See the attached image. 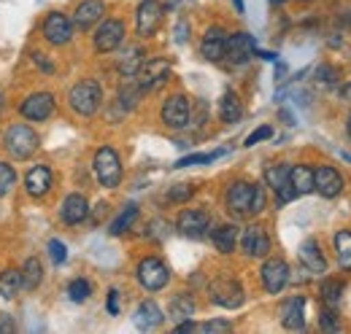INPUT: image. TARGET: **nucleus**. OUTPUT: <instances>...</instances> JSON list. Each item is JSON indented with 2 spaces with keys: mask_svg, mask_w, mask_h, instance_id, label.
Wrapping results in <instances>:
<instances>
[{
  "mask_svg": "<svg viewBox=\"0 0 351 334\" xmlns=\"http://www.w3.org/2000/svg\"><path fill=\"white\" fill-rule=\"evenodd\" d=\"M232 324L230 321H206V324H197V332H230Z\"/></svg>",
  "mask_w": 351,
  "mask_h": 334,
  "instance_id": "43",
  "label": "nucleus"
},
{
  "mask_svg": "<svg viewBox=\"0 0 351 334\" xmlns=\"http://www.w3.org/2000/svg\"><path fill=\"white\" fill-rule=\"evenodd\" d=\"M41 36L51 46H65L73 38V25H71V19L65 14L51 11V14H46L44 22H41Z\"/></svg>",
  "mask_w": 351,
  "mask_h": 334,
  "instance_id": "11",
  "label": "nucleus"
},
{
  "mask_svg": "<svg viewBox=\"0 0 351 334\" xmlns=\"http://www.w3.org/2000/svg\"><path fill=\"white\" fill-rule=\"evenodd\" d=\"M106 310H108V316H119V292H117V289L108 292V305H106Z\"/></svg>",
  "mask_w": 351,
  "mask_h": 334,
  "instance_id": "46",
  "label": "nucleus"
},
{
  "mask_svg": "<svg viewBox=\"0 0 351 334\" xmlns=\"http://www.w3.org/2000/svg\"><path fill=\"white\" fill-rule=\"evenodd\" d=\"M270 3H273V5H281V3H284V0H270Z\"/></svg>",
  "mask_w": 351,
  "mask_h": 334,
  "instance_id": "53",
  "label": "nucleus"
},
{
  "mask_svg": "<svg viewBox=\"0 0 351 334\" xmlns=\"http://www.w3.org/2000/svg\"><path fill=\"white\" fill-rule=\"evenodd\" d=\"M33 62H36L44 73H54V62H49V60H46V54H41V51H36V54H33Z\"/></svg>",
  "mask_w": 351,
  "mask_h": 334,
  "instance_id": "47",
  "label": "nucleus"
},
{
  "mask_svg": "<svg viewBox=\"0 0 351 334\" xmlns=\"http://www.w3.org/2000/svg\"><path fill=\"white\" fill-rule=\"evenodd\" d=\"M162 16H165V8L160 0H143L135 11V30L141 38H152L160 25H162Z\"/></svg>",
  "mask_w": 351,
  "mask_h": 334,
  "instance_id": "7",
  "label": "nucleus"
},
{
  "mask_svg": "<svg viewBox=\"0 0 351 334\" xmlns=\"http://www.w3.org/2000/svg\"><path fill=\"white\" fill-rule=\"evenodd\" d=\"M224 46H227V30L219 27V25H214V27H208L206 36H203L200 54H203V60H208V62H221V60H224Z\"/></svg>",
  "mask_w": 351,
  "mask_h": 334,
  "instance_id": "19",
  "label": "nucleus"
},
{
  "mask_svg": "<svg viewBox=\"0 0 351 334\" xmlns=\"http://www.w3.org/2000/svg\"><path fill=\"white\" fill-rule=\"evenodd\" d=\"M341 97H343V100H349V103H351V84H346V86H341Z\"/></svg>",
  "mask_w": 351,
  "mask_h": 334,
  "instance_id": "51",
  "label": "nucleus"
},
{
  "mask_svg": "<svg viewBox=\"0 0 351 334\" xmlns=\"http://www.w3.org/2000/svg\"><path fill=\"white\" fill-rule=\"evenodd\" d=\"M208 294H211V302L224 307V310H235V307H241L243 299H246L243 286H241L238 281H232V278H217V281L208 286Z\"/></svg>",
  "mask_w": 351,
  "mask_h": 334,
  "instance_id": "6",
  "label": "nucleus"
},
{
  "mask_svg": "<svg viewBox=\"0 0 351 334\" xmlns=\"http://www.w3.org/2000/svg\"><path fill=\"white\" fill-rule=\"evenodd\" d=\"M211 243L219 253H232L235 246H238V227L235 224H219L211 232Z\"/></svg>",
  "mask_w": 351,
  "mask_h": 334,
  "instance_id": "27",
  "label": "nucleus"
},
{
  "mask_svg": "<svg viewBox=\"0 0 351 334\" xmlns=\"http://www.w3.org/2000/svg\"><path fill=\"white\" fill-rule=\"evenodd\" d=\"M41 146V138L36 129L27 125H11L3 132V149L14 157V159H30Z\"/></svg>",
  "mask_w": 351,
  "mask_h": 334,
  "instance_id": "2",
  "label": "nucleus"
},
{
  "mask_svg": "<svg viewBox=\"0 0 351 334\" xmlns=\"http://www.w3.org/2000/svg\"><path fill=\"white\" fill-rule=\"evenodd\" d=\"M289 170H292L289 165H270L265 170V181H267V186L276 192V197H278L281 205L298 200V192H295V186H292V181H289Z\"/></svg>",
  "mask_w": 351,
  "mask_h": 334,
  "instance_id": "12",
  "label": "nucleus"
},
{
  "mask_svg": "<svg viewBox=\"0 0 351 334\" xmlns=\"http://www.w3.org/2000/svg\"><path fill=\"white\" fill-rule=\"evenodd\" d=\"M135 79L141 84V89H146V92H152V89H160L162 84H168L171 79V62L168 60H149V62H143L141 65V70L135 73Z\"/></svg>",
  "mask_w": 351,
  "mask_h": 334,
  "instance_id": "14",
  "label": "nucleus"
},
{
  "mask_svg": "<svg viewBox=\"0 0 351 334\" xmlns=\"http://www.w3.org/2000/svg\"><path fill=\"white\" fill-rule=\"evenodd\" d=\"M41 278H44V267H41L38 256L25 259V264H22V286H25L27 292H33V289H38Z\"/></svg>",
  "mask_w": 351,
  "mask_h": 334,
  "instance_id": "31",
  "label": "nucleus"
},
{
  "mask_svg": "<svg viewBox=\"0 0 351 334\" xmlns=\"http://www.w3.org/2000/svg\"><path fill=\"white\" fill-rule=\"evenodd\" d=\"M281 324L289 332L306 329V296H289L281 305Z\"/></svg>",
  "mask_w": 351,
  "mask_h": 334,
  "instance_id": "18",
  "label": "nucleus"
},
{
  "mask_svg": "<svg viewBox=\"0 0 351 334\" xmlns=\"http://www.w3.org/2000/svg\"><path fill=\"white\" fill-rule=\"evenodd\" d=\"M192 194H195V189L189 183H176V186H171V192H168V200L171 203H186Z\"/></svg>",
  "mask_w": 351,
  "mask_h": 334,
  "instance_id": "40",
  "label": "nucleus"
},
{
  "mask_svg": "<svg viewBox=\"0 0 351 334\" xmlns=\"http://www.w3.org/2000/svg\"><path fill=\"white\" fill-rule=\"evenodd\" d=\"M224 151H211V154H192V157H184V159H178L176 167H189V165H208V162H214V159H219Z\"/></svg>",
  "mask_w": 351,
  "mask_h": 334,
  "instance_id": "39",
  "label": "nucleus"
},
{
  "mask_svg": "<svg viewBox=\"0 0 351 334\" xmlns=\"http://www.w3.org/2000/svg\"><path fill=\"white\" fill-rule=\"evenodd\" d=\"M16 183V170L8 162H0V197H5Z\"/></svg>",
  "mask_w": 351,
  "mask_h": 334,
  "instance_id": "37",
  "label": "nucleus"
},
{
  "mask_svg": "<svg viewBox=\"0 0 351 334\" xmlns=\"http://www.w3.org/2000/svg\"><path fill=\"white\" fill-rule=\"evenodd\" d=\"M260 275H263L265 292H267V294H281V292H284V286L289 283V264H287L284 259L273 256V259H267V261L263 264Z\"/></svg>",
  "mask_w": 351,
  "mask_h": 334,
  "instance_id": "15",
  "label": "nucleus"
},
{
  "mask_svg": "<svg viewBox=\"0 0 351 334\" xmlns=\"http://www.w3.org/2000/svg\"><path fill=\"white\" fill-rule=\"evenodd\" d=\"M227 210L235 218H246V216H257L265 210V189L260 183H249V181H235L230 183L227 194H224Z\"/></svg>",
  "mask_w": 351,
  "mask_h": 334,
  "instance_id": "1",
  "label": "nucleus"
},
{
  "mask_svg": "<svg viewBox=\"0 0 351 334\" xmlns=\"http://www.w3.org/2000/svg\"><path fill=\"white\" fill-rule=\"evenodd\" d=\"M135 275H138V283H141L146 292H160V289H165L168 281H171V270H168V264H165L162 259H157V256H146V259H141Z\"/></svg>",
  "mask_w": 351,
  "mask_h": 334,
  "instance_id": "5",
  "label": "nucleus"
},
{
  "mask_svg": "<svg viewBox=\"0 0 351 334\" xmlns=\"http://www.w3.org/2000/svg\"><path fill=\"white\" fill-rule=\"evenodd\" d=\"M22 289H25L22 286V270H14V267L0 270V296L3 299H14Z\"/></svg>",
  "mask_w": 351,
  "mask_h": 334,
  "instance_id": "28",
  "label": "nucleus"
},
{
  "mask_svg": "<svg viewBox=\"0 0 351 334\" xmlns=\"http://www.w3.org/2000/svg\"><path fill=\"white\" fill-rule=\"evenodd\" d=\"M186 38H189V25L186 22H178L176 25V43H186Z\"/></svg>",
  "mask_w": 351,
  "mask_h": 334,
  "instance_id": "48",
  "label": "nucleus"
},
{
  "mask_svg": "<svg viewBox=\"0 0 351 334\" xmlns=\"http://www.w3.org/2000/svg\"><path fill=\"white\" fill-rule=\"evenodd\" d=\"M235 8H238V14H243V0H235Z\"/></svg>",
  "mask_w": 351,
  "mask_h": 334,
  "instance_id": "52",
  "label": "nucleus"
},
{
  "mask_svg": "<svg viewBox=\"0 0 351 334\" xmlns=\"http://www.w3.org/2000/svg\"><path fill=\"white\" fill-rule=\"evenodd\" d=\"M319 292H322V302H324L327 307H338V305H341L343 286H341L338 281H330V278H327V281L322 283V289H319Z\"/></svg>",
  "mask_w": 351,
  "mask_h": 334,
  "instance_id": "35",
  "label": "nucleus"
},
{
  "mask_svg": "<svg viewBox=\"0 0 351 334\" xmlns=\"http://www.w3.org/2000/svg\"><path fill=\"white\" fill-rule=\"evenodd\" d=\"M92 167H95V175H97L100 186L117 189L122 183V159H119V154L111 146L97 149V154L92 159Z\"/></svg>",
  "mask_w": 351,
  "mask_h": 334,
  "instance_id": "4",
  "label": "nucleus"
},
{
  "mask_svg": "<svg viewBox=\"0 0 351 334\" xmlns=\"http://www.w3.org/2000/svg\"><path fill=\"white\" fill-rule=\"evenodd\" d=\"M0 332H14V321L3 316V318H0Z\"/></svg>",
  "mask_w": 351,
  "mask_h": 334,
  "instance_id": "49",
  "label": "nucleus"
},
{
  "mask_svg": "<svg viewBox=\"0 0 351 334\" xmlns=\"http://www.w3.org/2000/svg\"><path fill=\"white\" fill-rule=\"evenodd\" d=\"M135 218H138V205H135V203H130L128 208L122 210V213H119V216L111 221V229H108V232H111V235H125L132 224H135Z\"/></svg>",
  "mask_w": 351,
  "mask_h": 334,
  "instance_id": "33",
  "label": "nucleus"
},
{
  "mask_svg": "<svg viewBox=\"0 0 351 334\" xmlns=\"http://www.w3.org/2000/svg\"><path fill=\"white\" fill-rule=\"evenodd\" d=\"M54 94H49V92H36V94H27L25 100H22V105H19V114H22V119H27V122H46L51 114H54Z\"/></svg>",
  "mask_w": 351,
  "mask_h": 334,
  "instance_id": "13",
  "label": "nucleus"
},
{
  "mask_svg": "<svg viewBox=\"0 0 351 334\" xmlns=\"http://www.w3.org/2000/svg\"><path fill=\"white\" fill-rule=\"evenodd\" d=\"M68 103L79 116H95L100 103H103V86L95 79H84V81L73 84L68 92Z\"/></svg>",
  "mask_w": 351,
  "mask_h": 334,
  "instance_id": "3",
  "label": "nucleus"
},
{
  "mask_svg": "<svg viewBox=\"0 0 351 334\" xmlns=\"http://www.w3.org/2000/svg\"><path fill=\"white\" fill-rule=\"evenodd\" d=\"M349 132H351V122H349Z\"/></svg>",
  "mask_w": 351,
  "mask_h": 334,
  "instance_id": "55",
  "label": "nucleus"
},
{
  "mask_svg": "<svg viewBox=\"0 0 351 334\" xmlns=\"http://www.w3.org/2000/svg\"><path fill=\"white\" fill-rule=\"evenodd\" d=\"M89 294H92V286H89V281H84V278H76V281L68 283V296L73 302H87Z\"/></svg>",
  "mask_w": 351,
  "mask_h": 334,
  "instance_id": "36",
  "label": "nucleus"
},
{
  "mask_svg": "<svg viewBox=\"0 0 351 334\" xmlns=\"http://www.w3.org/2000/svg\"><path fill=\"white\" fill-rule=\"evenodd\" d=\"M335 253H338V261L343 270H351V232L341 229L335 235Z\"/></svg>",
  "mask_w": 351,
  "mask_h": 334,
  "instance_id": "34",
  "label": "nucleus"
},
{
  "mask_svg": "<svg viewBox=\"0 0 351 334\" xmlns=\"http://www.w3.org/2000/svg\"><path fill=\"white\" fill-rule=\"evenodd\" d=\"M125 36H128V30H125V22L122 19H106L95 30L92 43H95V49L100 54H108V51H114V49H119L125 43Z\"/></svg>",
  "mask_w": 351,
  "mask_h": 334,
  "instance_id": "9",
  "label": "nucleus"
},
{
  "mask_svg": "<svg viewBox=\"0 0 351 334\" xmlns=\"http://www.w3.org/2000/svg\"><path fill=\"white\" fill-rule=\"evenodd\" d=\"M313 183H316V192L322 197H327V200H332V197H338L343 192V178H341V172L335 167L313 170Z\"/></svg>",
  "mask_w": 351,
  "mask_h": 334,
  "instance_id": "20",
  "label": "nucleus"
},
{
  "mask_svg": "<svg viewBox=\"0 0 351 334\" xmlns=\"http://www.w3.org/2000/svg\"><path fill=\"white\" fill-rule=\"evenodd\" d=\"M267 138H273V127H267V125L257 127V129H254V132L246 138V143H243V146H249V149H252V146H257L260 140H267Z\"/></svg>",
  "mask_w": 351,
  "mask_h": 334,
  "instance_id": "42",
  "label": "nucleus"
},
{
  "mask_svg": "<svg viewBox=\"0 0 351 334\" xmlns=\"http://www.w3.org/2000/svg\"><path fill=\"white\" fill-rule=\"evenodd\" d=\"M257 54H260L263 60H270V62H276V60H278V54H273V51H257Z\"/></svg>",
  "mask_w": 351,
  "mask_h": 334,
  "instance_id": "50",
  "label": "nucleus"
},
{
  "mask_svg": "<svg viewBox=\"0 0 351 334\" xmlns=\"http://www.w3.org/2000/svg\"><path fill=\"white\" fill-rule=\"evenodd\" d=\"M141 65H143V49L141 46H130L125 54H122V60H119V73L122 76H128V79H132L138 70H141Z\"/></svg>",
  "mask_w": 351,
  "mask_h": 334,
  "instance_id": "32",
  "label": "nucleus"
},
{
  "mask_svg": "<svg viewBox=\"0 0 351 334\" xmlns=\"http://www.w3.org/2000/svg\"><path fill=\"white\" fill-rule=\"evenodd\" d=\"M0 111H3V92H0Z\"/></svg>",
  "mask_w": 351,
  "mask_h": 334,
  "instance_id": "54",
  "label": "nucleus"
},
{
  "mask_svg": "<svg viewBox=\"0 0 351 334\" xmlns=\"http://www.w3.org/2000/svg\"><path fill=\"white\" fill-rule=\"evenodd\" d=\"M168 313H171V318L173 321H189L192 316H195V299H192V294H176L173 299H171V305H168Z\"/></svg>",
  "mask_w": 351,
  "mask_h": 334,
  "instance_id": "29",
  "label": "nucleus"
},
{
  "mask_svg": "<svg viewBox=\"0 0 351 334\" xmlns=\"http://www.w3.org/2000/svg\"><path fill=\"white\" fill-rule=\"evenodd\" d=\"M103 14H106V3L103 0H84L73 11V27L76 30H89L95 22L103 19Z\"/></svg>",
  "mask_w": 351,
  "mask_h": 334,
  "instance_id": "22",
  "label": "nucleus"
},
{
  "mask_svg": "<svg viewBox=\"0 0 351 334\" xmlns=\"http://www.w3.org/2000/svg\"><path fill=\"white\" fill-rule=\"evenodd\" d=\"M176 229L184 235V237H192V240H200V237H206L208 235V229H211V218H208V213L200 208H186L178 213V218H176Z\"/></svg>",
  "mask_w": 351,
  "mask_h": 334,
  "instance_id": "8",
  "label": "nucleus"
},
{
  "mask_svg": "<svg viewBox=\"0 0 351 334\" xmlns=\"http://www.w3.org/2000/svg\"><path fill=\"white\" fill-rule=\"evenodd\" d=\"M316 79L322 84H332L338 79V73H335L332 68H327V65H319V68H316Z\"/></svg>",
  "mask_w": 351,
  "mask_h": 334,
  "instance_id": "45",
  "label": "nucleus"
},
{
  "mask_svg": "<svg viewBox=\"0 0 351 334\" xmlns=\"http://www.w3.org/2000/svg\"><path fill=\"white\" fill-rule=\"evenodd\" d=\"M257 46H254V38L249 33H232L227 36V46H224V60L230 65H243L249 62V57H254Z\"/></svg>",
  "mask_w": 351,
  "mask_h": 334,
  "instance_id": "16",
  "label": "nucleus"
},
{
  "mask_svg": "<svg viewBox=\"0 0 351 334\" xmlns=\"http://www.w3.org/2000/svg\"><path fill=\"white\" fill-rule=\"evenodd\" d=\"M241 248H243L246 256L263 259V256H267V250H270V237H267V232H265L263 227L252 224V227H246L243 235H241Z\"/></svg>",
  "mask_w": 351,
  "mask_h": 334,
  "instance_id": "17",
  "label": "nucleus"
},
{
  "mask_svg": "<svg viewBox=\"0 0 351 334\" xmlns=\"http://www.w3.org/2000/svg\"><path fill=\"white\" fill-rule=\"evenodd\" d=\"M135 326L138 329H146V332H152V329H157V326H162V321H165V313H162V307L154 302V299H146V302H141L138 307H135Z\"/></svg>",
  "mask_w": 351,
  "mask_h": 334,
  "instance_id": "23",
  "label": "nucleus"
},
{
  "mask_svg": "<svg viewBox=\"0 0 351 334\" xmlns=\"http://www.w3.org/2000/svg\"><path fill=\"white\" fill-rule=\"evenodd\" d=\"M141 84H128V86H122V92H119V100H122V105L130 111V108H135L138 105V97H141Z\"/></svg>",
  "mask_w": 351,
  "mask_h": 334,
  "instance_id": "38",
  "label": "nucleus"
},
{
  "mask_svg": "<svg viewBox=\"0 0 351 334\" xmlns=\"http://www.w3.org/2000/svg\"><path fill=\"white\" fill-rule=\"evenodd\" d=\"M289 181H292V186H295V192H298V197L300 194H311V192H316V183H313V170L306 165H295L289 170Z\"/></svg>",
  "mask_w": 351,
  "mask_h": 334,
  "instance_id": "30",
  "label": "nucleus"
},
{
  "mask_svg": "<svg viewBox=\"0 0 351 334\" xmlns=\"http://www.w3.org/2000/svg\"><path fill=\"white\" fill-rule=\"evenodd\" d=\"M298 256H300V261H303V267H306L308 272H313V275L327 272V261H324L322 248H319L316 240H306V243L300 246V250H298Z\"/></svg>",
  "mask_w": 351,
  "mask_h": 334,
  "instance_id": "25",
  "label": "nucleus"
},
{
  "mask_svg": "<svg viewBox=\"0 0 351 334\" xmlns=\"http://www.w3.org/2000/svg\"><path fill=\"white\" fill-rule=\"evenodd\" d=\"M322 326H324V329H330V332H332V329H338V321H335V307H327V305H324V313H322Z\"/></svg>",
  "mask_w": 351,
  "mask_h": 334,
  "instance_id": "44",
  "label": "nucleus"
},
{
  "mask_svg": "<svg viewBox=\"0 0 351 334\" xmlns=\"http://www.w3.org/2000/svg\"><path fill=\"white\" fill-rule=\"evenodd\" d=\"M87 213H89V203L84 194H68V197L62 200V205H60V218H62L68 227L82 224V221L87 218Z\"/></svg>",
  "mask_w": 351,
  "mask_h": 334,
  "instance_id": "24",
  "label": "nucleus"
},
{
  "mask_svg": "<svg viewBox=\"0 0 351 334\" xmlns=\"http://www.w3.org/2000/svg\"><path fill=\"white\" fill-rule=\"evenodd\" d=\"M192 122V105L186 100V94H171L162 103V125L171 129H184Z\"/></svg>",
  "mask_w": 351,
  "mask_h": 334,
  "instance_id": "10",
  "label": "nucleus"
},
{
  "mask_svg": "<svg viewBox=\"0 0 351 334\" xmlns=\"http://www.w3.org/2000/svg\"><path fill=\"white\" fill-rule=\"evenodd\" d=\"M51 183H54V172L46 165H33L25 172V192L30 197H44L51 189Z\"/></svg>",
  "mask_w": 351,
  "mask_h": 334,
  "instance_id": "21",
  "label": "nucleus"
},
{
  "mask_svg": "<svg viewBox=\"0 0 351 334\" xmlns=\"http://www.w3.org/2000/svg\"><path fill=\"white\" fill-rule=\"evenodd\" d=\"M49 256H51V261L54 264H62L65 259H68V248H65V243H60V240H49Z\"/></svg>",
  "mask_w": 351,
  "mask_h": 334,
  "instance_id": "41",
  "label": "nucleus"
},
{
  "mask_svg": "<svg viewBox=\"0 0 351 334\" xmlns=\"http://www.w3.org/2000/svg\"><path fill=\"white\" fill-rule=\"evenodd\" d=\"M241 116H243V103L232 89H227L219 100V119L227 125H235V122H241Z\"/></svg>",
  "mask_w": 351,
  "mask_h": 334,
  "instance_id": "26",
  "label": "nucleus"
}]
</instances>
